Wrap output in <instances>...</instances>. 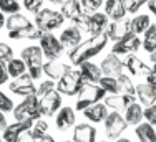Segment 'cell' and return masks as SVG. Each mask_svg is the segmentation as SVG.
I'll return each instance as SVG.
<instances>
[{"label":"cell","instance_id":"obj_1","mask_svg":"<svg viewBox=\"0 0 156 142\" xmlns=\"http://www.w3.org/2000/svg\"><path fill=\"white\" fill-rule=\"evenodd\" d=\"M106 43H108V36L106 33H98V35H91V38L81 42L78 46L68 51V58L72 61V65H81L83 61H90L91 58H95L96 55H100L105 50Z\"/></svg>","mask_w":156,"mask_h":142},{"label":"cell","instance_id":"obj_2","mask_svg":"<svg viewBox=\"0 0 156 142\" xmlns=\"http://www.w3.org/2000/svg\"><path fill=\"white\" fill-rule=\"evenodd\" d=\"M20 58L25 61L27 65V73L28 76L32 78L33 81L40 79L43 74V53H42V48L38 45H32V46H27L22 50Z\"/></svg>","mask_w":156,"mask_h":142},{"label":"cell","instance_id":"obj_3","mask_svg":"<svg viewBox=\"0 0 156 142\" xmlns=\"http://www.w3.org/2000/svg\"><path fill=\"white\" fill-rule=\"evenodd\" d=\"M88 83L81 78L78 69H70L66 74H63L57 81V91L62 96H78V93L85 88Z\"/></svg>","mask_w":156,"mask_h":142},{"label":"cell","instance_id":"obj_4","mask_svg":"<svg viewBox=\"0 0 156 142\" xmlns=\"http://www.w3.org/2000/svg\"><path fill=\"white\" fill-rule=\"evenodd\" d=\"M13 117L15 121H37L40 119V109H38V96L37 94H30L25 96V99L20 104H17L13 107Z\"/></svg>","mask_w":156,"mask_h":142},{"label":"cell","instance_id":"obj_5","mask_svg":"<svg viewBox=\"0 0 156 142\" xmlns=\"http://www.w3.org/2000/svg\"><path fill=\"white\" fill-rule=\"evenodd\" d=\"M63 22H65V17L62 15L60 10L42 8L38 13H35V25L42 32H53L62 27Z\"/></svg>","mask_w":156,"mask_h":142},{"label":"cell","instance_id":"obj_6","mask_svg":"<svg viewBox=\"0 0 156 142\" xmlns=\"http://www.w3.org/2000/svg\"><path fill=\"white\" fill-rule=\"evenodd\" d=\"M106 93L100 88L98 84H87L80 93H78V98H76V111H85L87 107L93 106L96 103H101L105 99Z\"/></svg>","mask_w":156,"mask_h":142},{"label":"cell","instance_id":"obj_7","mask_svg":"<svg viewBox=\"0 0 156 142\" xmlns=\"http://www.w3.org/2000/svg\"><path fill=\"white\" fill-rule=\"evenodd\" d=\"M38 43H40L38 46L42 48L43 56L48 58V59H58L63 55V51H65V48H63V45L60 43V40H58L51 32H43L42 36H40V40H38Z\"/></svg>","mask_w":156,"mask_h":142},{"label":"cell","instance_id":"obj_8","mask_svg":"<svg viewBox=\"0 0 156 142\" xmlns=\"http://www.w3.org/2000/svg\"><path fill=\"white\" fill-rule=\"evenodd\" d=\"M38 109L42 116H53L62 109V94L57 89L45 93L38 99Z\"/></svg>","mask_w":156,"mask_h":142},{"label":"cell","instance_id":"obj_9","mask_svg":"<svg viewBox=\"0 0 156 142\" xmlns=\"http://www.w3.org/2000/svg\"><path fill=\"white\" fill-rule=\"evenodd\" d=\"M126 127H128V124H126L125 117L120 113L111 111V113L106 116V119H105V132H106V137H108V139L116 140L118 137L126 130Z\"/></svg>","mask_w":156,"mask_h":142},{"label":"cell","instance_id":"obj_10","mask_svg":"<svg viewBox=\"0 0 156 142\" xmlns=\"http://www.w3.org/2000/svg\"><path fill=\"white\" fill-rule=\"evenodd\" d=\"M141 48V40L138 35H135L133 32H129L128 35H125L121 40L115 42L113 48H111V53L115 55H131V53H136Z\"/></svg>","mask_w":156,"mask_h":142},{"label":"cell","instance_id":"obj_11","mask_svg":"<svg viewBox=\"0 0 156 142\" xmlns=\"http://www.w3.org/2000/svg\"><path fill=\"white\" fill-rule=\"evenodd\" d=\"M9 89L17 96H30V94H37V86L33 84V79L28 76V73L22 74V76L12 79V83L9 84Z\"/></svg>","mask_w":156,"mask_h":142},{"label":"cell","instance_id":"obj_12","mask_svg":"<svg viewBox=\"0 0 156 142\" xmlns=\"http://www.w3.org/2000/svg\"><path fill=\"white\" fill-rule=\"evenodd\" d=\"M100 68H101L103 76L118 78L121 73H123V69H125V63L120 59V56H118V55L110 53V55H106V56L103 58V61H101V65H100Z\"/></svg>","mask_w":156,"mask_h":142},{"label":"cell","instance_id":"obj_13","mask_svg":"<svg viewBox=\"0 0 156 142\" xmlns=\"http://www.w3.org/2000/svg\"><path fill=\"white\" fill-rule=\"evenodd\" d=\"M33 122L35 121H30V119H28V121H17V122H13V124H9L7 129L2 132L3 142H18L20 136L25 130L32 129Z\"/></svg>","mask_w":156,"mask_h":142},{"label":"cell","instance_id":"obj_14","mask_svg":"<svg viewBox=\"0 0 156 142\" xmlns=\"http://www.w3.org/2000/svg\"><path fill=\"white\" fill-rule=\"evenodd\" d=\"M129 32H131V30H129V20L128 18H123V20H111L108 23V27H106V30H105L106 36H108V40H111V42L121 40L125 35H128Z\"/></svg>","mask_w":156,"mask_h":142},{"label":"cell","instance_id":"obj_15","mask_svg":"<svg viewBox=\"0 0 156 142\" xmlns=\"http://www.w3.org/2000/svg\"><path fill=\"white\" fill-rule=\"evenodd\" d=\"M105 104L108 109H113L116 111V113H120V111H123L129 106V104L136 103V96H131V94H110V96H105Z\"/></svg>","mask_w":156,"mask_h":142},{"label":"cell","instance_id":"obj_16","mask_svg":"<svg viewBox=\"0 0 156 142\" xmlns=\"http://www.w3.org/2000/svg\"><path fill=\"white\" fill-rule=\"evenodd\" d=\"M136 98H138L141 106L144 107L156 104V84H151L148 81L136 84Z\"/></svg>","mask_w":156,"mask_h":142},{"label":"cell","instance_id":"obj_17","mask_svg":"<svg viewBox=\"0 0 156 142\" xmlns=\"http://www.w3.org/2000/svg\"><path fill=\"white\" fill-rule=\"evenodd\" d=\"M78 71H80L81 78L87 81L88 84H98V81L101 79L103 73H101V68L98 65L91 61H83L81 65H78Z\"/></svg>","mask_w":156,"mask_h":142},{"label":"cell","instance_id":"obj_18","mask_svg":"<svg viewBox=\"0 0 156 142\" xmlns=\"http://www.w3.org/2000/svg\"><path fill=\"white\" fill-rule=\"evenodd\" d=\"M72 69L70 65H65V63H60L58 59H48L47 63H43V74H47L48 79H60L63 74H66Z\"/></svg>","mask_w":156,"mask_h":142},{"label":"cell","instance_id":"obj_19","mask_svg":"<svg viewBox=\"0 0 156 142\" xmlns=\"http://www.w3.org/2000/svg\"><path fill=\"white\" fill-rule=\"evenodd\" d=\"M75 121H76L75 111H73L70 106L62 107V109L57 113V117H55L57 129L62 130V132H63V130H68L70 127H73V126H75Z\"/></svg>","mask_w":156,"mask_h":142},{"label":"cell","instance_id":"obj_20","mask_svg":"<svg viewBox=\"0 0 156 142\" xmlns=\"http://www.w3.org/2000/svg\"><path fill=\"white\" fill-rule=\"evenodd\" d=\"M73 142H96V129L91 124H75Z\"/></svg>","mask_w":156,"mask_h":142},{"label":"cell","instance_id":"obj_21","mask_svg":"<svg viewBox=\"0 0 156 142\" xmlns=\"http://www.w3.org/2000/svg\"><path fill=\"white\" fill-rule=\"evenodd\" d=\"M123 63H125V68L131 73V76H135V74H144V76H148L150 71H151L150 66H148L144 61H141L135 53L126 55V59Z\"/></svg>","mask_w":156,"mask_h":142},{"label":"cell","instance_id":"obj_22","mask_svg":"<svg viewBox=\"0 0 156 142\" xmlns=\"http://www.w3.org/2000/svg\"><path fill=\"white\" fill-rule=\"evenodd\" d=\"M60 43L63 45V48H70V50H73L75 46L81 43V32L78 30L76 27H68L65 28L63 32L60 33Z\"/></svg>","mask_w":156,"mask_h":142},{"label":"cell","instance_id":"obj_23","mask_svg":"<svg viewBox=\"0 0 156 142\" xmlns=\"http://www.w3.org/2000/svg\"><path fill=\"white\" fill-rule=\"evenodd\" d=\"M83 114L88 121L98 124V122H105V119H106V116L110 114V111H108V107H106L105 103H96L93 106L87 107V109L83 111Z\"/></svg>","mask_w":156,"mask_h":142},{"label":"cell","instance_id":"obj_24","mask_svg":"<svg viewBox=\"0 0 156 142\" xmlns=\"http://www.w3.org/2000/svg\"><path fill=\"white\" fill-rule=\"evenodd\" d=\"M105 13L110 20H123L126 17V10L123 0H105Z\"/></svg>","mask_w":156,"mask_h":142},{"label":"cell","instance_id":"obj_25","mask_svg":"<svg viewBox=\"0 0 156 142\" xmlns=\"http://www.w3.org/2000/svg\"><path fill=\"white\" fill-rule=\"evenodd\" d=\"M108 23H110V18L106 17L105 12H95V13H91L90 15V30H88V33H91V35L105 33Z\"/></svg>","mask_w":156,"mask_h":142},{"label":"cell","instance_id":"obj_26","mask_svg":"<svg viewBox=\"0 0 156 142\" xmlns=\"http://www.w3.org/2000/svg\"><path fill=\"white\" fill-rule=\"evenodd\" d=\"M42 33H43L42 30L37 28V25L33 23V25H30V27L9 32V38H12V40H40Z\"/></svg>","mask_w":156,"mask_h":142},{"label":"cell","instance_id":"obj_27","mask_svg":"<svg viewBox=\"0 0 156 142\" xmlns=\"http://www.w3.org/2000/svg\"><path fill=\"white\" fill-rule=\"evenodd\" d=\"M123 117H125V121H126V124L128 126H138L141 124V121H143V106H141L140 103H133V104H129L128 107L125 109V114H123Z\"/></svg>","mask_w":156,"mask_h":142},{"label":"cell","instance_id":"obj_28","mask_svg":"<svg viewBox=\"0 0 156 142\" xmlns=\"http://www.w3.org/2000/svg\"><path fill=\"white\" fill-rule=\"evenodd\" d=\"M33 25V22L30 18H27L25 15H22L20 12L18 13H12L5 18V27L9 32H13V30H20V28H25V27H30Z\"/></svg>","mask_w":156,"mask_h":142},{"label":"cell","instance_id":"obj_29","mask_svg":"<svg viewBox=\"0 0 156 142\" xmlns=\"http://www.w3.org/2000/svg\"><path fill=\"white\" fill-rule=\"evenodd\" d=\"M135 134L140 142H156V130L154 126L148 124V122H141L135 127Z\"/></svg>","mask_w":156,"mask_h":142},{"label":"cell","instance_id":"obj_30","mask_svg":"<svg viewBox=\"0 0 156 142\" xmlns=\"http://www.w3.org/2000/svg\"><path fill=\"white\" fill-rule=\"evenodd\" d=\"M151 25V18L150 15H136V17H133L131 20H129V30H131L135 35H141V33H144L148 28H150Z\"/></svg>","mask_w":156,"mask_h":142},{"label":"cell","instance_id":"obj_31","mask_svg":"<svg viewBox=\"0 0 156 142\" xmlns=\"http://www.w3.org/2000/svg\"><path fill=\"white\" fill-rule=\"evenodd\" d=\"M60 12L65 18H75L78 13H81V3L80 0H65V2L60 5Z\"/></svg>","mask_w":156,"mask_h":142},{"label":"cell","instance_id":"obj_32","mask_svg":"<svg viewBox=\"0 0 156 142\" xmlns=\"http://www.w3.org/2000/svg\"><path fill=\"white\" fill-rule=\"evenodd\" d=\"M7 71H9V76L15 79V78L27 73V65L22 58H12L10 61H7Z\"/></svg>","mask_w":156,"mask_h":142},{"label":"cell","instance_id":"obj_33","mask_svg":"<svg viewBox=\"0 0 156 142\" xmlns=\"http://www.w3.org/2000/svg\"><path fill=\"white\" fill-rule=\"evenodd\" d=\"M98 86L106 94H120V91H121L118 78H113V76H101V79L98 81Z\"/></svg>","mask_w":156,"mask_h":142},{"label":"cell","instance_id":"obj_34","mask_svg":"<svg viewBox=\"0 0 156 142\" xmlns=\"http://www.w3.org/2000/svg\"><path fill=\"white\" fill-rule=\"evenodd\" d=\"M143 35H144V38L141 40V46L144 48V51L153 53V51L156 50V25L151 23L150 28H148Z\"/></svg>","mask_w":156,"mask_h":142},{"label":"cell","instance_id":"obj_35","mask_svg":"<svg viewBox=\"0 0 156 142\" xmlns=\"http://www.w3.org/2000/svg\"><path fill=\"white\" fill-rule=\"evenodd\" d=\"M22 8L18 0H0V12L3 15H12V13H18Z\"/></svg>","mask_w":156,"mask_h":142},{"label":"cell","instance_id":"obj_36","mask_svg":"<svg viewBox=\"0 0 156 142\" xmlns=\"http://www.w3.org/2000/svg\"><path fill=\"white\" fill-rule=\"evenodd\" d=\"M30 132H32V136L35 137L37 140H40L43 136H47V134H48V124L43 121V119H37V121L33 122Z\"/></svg>","mask_w":156,"mask_h":142},{"label":"cell","instance_id":"obj_37","mask_svg":"<svg viewBox=\"0 0 156 142\" xmlns=\"http://www.w3.org/2000/svg\"><path fill=\"white\" fill-rule=\"evenodd\" d=\"M118 83H120V86H121V91H125L126 94L136 96V86L133 84L131 78H129L128 74L121 73L120 76H118Z\"/></svg>","mask_w":156,"mask_h":142},{"label":"cell","instance_id":"obj_38","mask_svg":"<svg viewBox=\"0 0 156 142\" xmlns=\"http://www.w3.org/2000/svg\"><path fill=\"white\" fill-rule=\"evenodd\" d=\"M72 23H73V27H76L80 32H88V30H90V15L85 13V12L78 13L75 18H72Z\"/></svg>","mask_w":156,"mask_h":142},{"label":"cell","instance_id":"obj_39","mask_svg":"<svg viewBox=\"0 0 156 142\" xmlns=\"http://www.w3.org/2000/svg\"><path fill=\"white\" fill-rule=\"evenodd\" d=\"M80 3H81V10L85 13L91 15V13L98 12L100 7H103L105 0H80Z\"/></svg>","mask_w":156,"mask_h":142},{"label":"cell","instance_id":"obj_40","mask_svg":"<svg viewBox=\"0 0 156 142\" xmlns=\"http://www.w3.org/2000/svg\"><path fill=\"white\" fill-rule=\"evenodd\" d=\"M146 3H148V0H123L125 10H126V13H129V15L138 13V10L143 5H146Z\"/></svg>","mask_w":156,"mask_h":142},{"label":"cell","instance_id":"obj_41","mask_svg":"<svg viewBox=\"0 0 156 142\" xmlns=\"http://www.w3.org/2000/svg\"><path fill=\"white\" fill-rule=\"evenodd\" d=\"M13 107H15V104H13L12 98H9V96L0 89V113H12Z\"/></svg>","mask_w":156,"mask_h":142},{"label":"cell","instance_id":"obj_42","mask_svg":"<svg viewBox=\"0 0 156 142\" xmlns=\"http://www.w3.org/2000/svg\"><path fill=\"white\" fill-rule=\"evenodd\" d=\"M42 5H43V0H22V7L33 15L42 10Z\"/></svg>","mask_w":156,"mask_h":142},{"label":"cell","instance_id":"obj_43","mask_svg":"<svg viewBox=\"0 0 156 142\" xmlns=\"http://www.w3.org/2000/svg\"><path fill=\"white\" fill-rule=\"evenodd\" d=\"M143 116H144V119H146L148 124L156 126V104H151V106L144 107V109H143Z\"/></svg>","mask_w":156,"mask_h":142},{"label":"cell","instance_id":"obj_44","mask_svg":"<svg viewBox=\"0 0 156 142\" xmlns=\"http://www.w3.org/2000/svg\"><path fill=\"white\" fill-rule=\"evenodd\" d=\"M51 89H57V83H55L53 79H47V81H43V83L38 84V88H37V96H43L45 93L51 91Z\"/></svg>","mask_w":156,"mask_h":142},{"label":"cell","instance_id":"obj_45","mask_svg":"<svg viewBox=\"0 0 156 142\" xmlns=\"http://www.w3.org/2000/svg\"><path fill=\"white\" fill-rule=\"evenodd\" d=\"M13 58V50L10 45L0 42V59L2 61H10V59Z\"/></svg>","mask_w":156,"mask_h":142},{"label":"cell","instance_id":"obj_46","mask_svg":"<svg viewBox=\"0 0 156 142\" xmlns=\"http://www.w3.org/2000/svg\"><path fill=\"white\" fill-rule=\"evenodd\" d=\"M9 71H7V61H2L0 59V86L5 84L9 81Z\"/></svg>","mask_w":156,"mask_h":142},{"label":"cell","instance_id":"obj_47","mask_svg":"<svg viewBox=\"0 0 156 142\" xmlns=\"http://www.w3.org/2000/svg\"><path fill=\"white\" fill-rule=\"evenodd\" d=\"M18 142H37V139L32 136L30 129H28V130H25V132L20 136V139H18Z\"/></svg>","mask_w":156,"mask_h":142},{"label":"cell","instance_id":"obj_48","mask_svg":"<svg viewBox=\"0 0 156 142\" xmlns=\"http://www.w3.org/2000/svg\"><path fill=\"white\" fill-rule=\"evenodd\" d=\"M146 81L151 84H156V63H153V66H151V71L146 76Z\"/></svg>","mask_w":156,"mask_h":142},{"label":"cell","instance_id":"obj_49","mask_svg":"<svg viewBox=\"0 0 156 142\" xmlns=\"http://www.w3.org/2000/svg\"><path fill=\"white\" fill-rule=\"evenodd\" d=\"M7 126H9V121L5 117V113H0V132H3L7 129Z\"/></svg>","mask_w":156,"mask_h":142},{"label":"cell","instance_id":"obj_50","mask_svg":"<svg viewBox=\"0 0 156 142\" xmlns=\"http://www.w3.org/2000/svg\"><path fill=\"white\" fill-rule=\"evenodd\" d=\"M146 7H148V10L151 12V15H154V17H156V0H148Z\"/></svg>","mask_w":156,"mask_h":142},{"label":"cell","instance_id":"obj_51","mask_svg":"<svg viewBox=\"0 0 156 142\" xmlns=\"http://www.w3.org/2000/svg\"><path fill=\"white\" fill-rule=\"evenodd\" d=\"M37 142H57V140H55L51 136H48V134H47V136H43L42 139H40V140H37Z\"/></svg>","mask_w":156,"mask_h":142},{"label":"cell","instance_id":"obj_52","mask_svg":"<svg viewBox=\"0 0 156 142\" xmlns=\"http://www.w3.org/2000/svg\"><path fill=\"white\" fill-rule=\"evenodd\" d=\"M5 18H7V17H5V15H3L2 12H0V30L5 27Z\"/></svg>","mask_w":156,"mask_h":142},{"label":"cell","instance_id":"obj_53","mask_svg":"<svg viewBox=\"0 0 156 142\" xmlns=\"http://www.w3.org/2000/svg\"><path fill=\"white\" fill-rule=\"evenodd\" d=\"M150 59H151L153 63H156V50L153 51V53H150Z\"/></svg>","mask_w":156,"mask_h":142},{"label":"cell","instance_id":"obj_54","mask_svg":"<svg viewBox=\"0 0 156 142\" xmlns=\"http://www.w3.org/2000/svg\"><path fill=\"white\" fill-rule=\"evenodd\" d=\"M48 2H51V3H57V5H62L65 0H48Z\"/></svg>","mask_w":156,"mask_h":142},{"label":"cell","instance_id":"obj_55","mask_svg":"<svg viewBox=\"0 0 156 142\" xmlns=\"http://www.w3.org/2000/svg\"><path fill=\"white\" fill-rule=\"evenodd\" d=\"M116 142H131L129 139H125V137H120V139H116Z\"/></svg>","mask_w":156,"mask_h":142},{"label":"cell","instance_id":"obj_56","mask_svg":"<svg viewBox=\"0 0 156 142\" xmlns=\"http://www.w3.org/2000/svg\"><path fill=\"white\" fill-rule=\"evenodd\" d=\"M0 142H2V132H0Z\"/></svg>","mask_w":156,"mask_h":142},{"label":"cell","instance_id":"obj_57","mask_svg":"<svg viewBox=\"0 0 156 142\" xmlns=\"http://www.w3.org/2000/svg\"><path fill=\"white\" fill-rule=\"evenodd\" d=\"M63 142H73V140H63Z\"/></svg>","mask_w":156,"mask_h":142},{"label":"cell","instance_id":"obj_58","mask_svg":"<svg viewBox=\"0 0 156 142\" xmlns=\"http://www.w3.org/2000/svg\"><path fill=\"white\" fill-rule=\"evenodd\" d=\"M101 142H108V140H101Z\"/></svg>","mask_w":156,"mask_h":142}]
</instances>
